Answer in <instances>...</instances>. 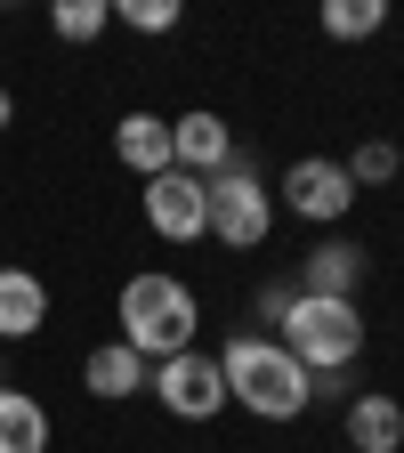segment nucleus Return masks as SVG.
<instances>
[{
    "label": "nucleus",
    "instance_id": "nucleus-10",
    "mask_svg": "<svg viewBox=\"0 0 404 453\" xmlns=\"http://www.w3.org/2000/svg\"><path fill=\"white\" fill-rule=\"evenodd\" d=\"M339 429H348V453H404V405L388 388H356L339 405Z\"/></svg>",
    "mask_w": 404,
    "mask_h": 453
},
{
    "label": "nucleus",
    "instance_id": "nucleus-3",
    "mask_svg": "<svg viewBox=\"0 0 404 453\" xmlns=\"http://www.w3.org/2000/svg\"><path fill=\"white\" fill-rule=\"evenodd\" d=\"M275 340H283V349H292L308 372H356L372 324H364V308H356V300H316V292H292V308H283Z\"/></svg>",
    "mask_w": 404,
    "mask_h": 453
},
{
    "label": "nucleus",
    "instance_id": "nucleus-8",
    "mask_svg": "<svg viewBox=\"0 0 404 453\" xmlns=\"http://www.w3.org/2000/svg\"><path fill=\"white\" fill-rule=\"evenodd\" d=\"M170 154H179L187 179H218V170L235 162V130H226V113H210V105L179 113V122H170Z\"/></svg>",
    "mask_w": 404,
    "mask_h": 453
},
{
    "label": "nucleus",
    "instance_id": "nucleus-5",
    "mask_svg": "<svg viewBox=\"0 0 404 453\" xmlns=\"http://www.w3.org/2000/svg\"><path fill=\"white\" fill-rule=\"evenodd\" d=\"M146 388H154V405H162L170 421H187V429H202V421H218V413H226L218 357H202V349H187V357H162Z\"/></svg>",
    "mask_w": 404,
    "mask_h": 453
},
{
    "label": "nucleus",
    "instance_id": "nucleus-9",
    "mask_svg": "<svg viewBox=\"0 0 404 453\" xmlns=\"http://www.w3.org/2000/svg\"><path fill=\"white\" fill-rule=\"evenodd\" d=\"M372 275V251L364 243H348V235H324L308 259H300V292H316V300H356V283Z\"/></svg>",
    "mask_w": 404,
    "mask_h": 453
},
{
    "label": "nucleus",
    "instance_id": "nucleus-18",
    "mask_svg": "<svg viewBox=\"0 0 404 453\" xmlns=\"http://www.w3.org/2000/svg\"><path fill=\"white\" fill-rule=\"evenodd\" d=\"M113 17L130 33H179V0H113Z\"/></svg>",
    "mask_w": 404,
    "mask_h": 453
},
{
    "label": "nucleus",
    "instance_id": "nucleus-20",
    "mask_svg": "<svg viewBox=\"0 0 404 453\" xmlns=\"http://www.w3.org/2000/svg\"><path fill=\"white\" fill-rule=\"evenodd\" d=\"M9 122H17V97H9V89H0V130H9Z\"/></svg>",
    "mask_w": 404,
    "mask_h": 453
},
{
    "label": "nucleus",
    "instance_id": "nucleus-1",
    "mask_svg": "<svg viewBox=\"0 0 404 453\" xmlns=\"http://www.w3.org/2000/svg\"><path fill=\"white\" fill-rule=\"evenodd\" d=\"M218 380H226V405H243L251 421H275V429L316 405V372L275 332H235L218 349Z\"/></svg>",
    "mask_w": 404,
    "mask_h": 453
},
{
    "label": "nucleus",
    "instance_id": "nucleus-2",
    "mask_svg": "<svg viewBox=\"0 0 404 453\" xmlns=\"http://www.w3.org/2000/svg\"><path fill=\"white\" fill-rule=\"evenodd\" d=\"M122 340L146 357V365H162V357H187L194 349V332H202V300L187 292L170 267H138L130 283H122Z\"/></svg>",
    "mask_w": 404,
    "mask_h": 453
},
{
    "label": "nucleus",
    "instance_id": "nucleus-14",
    "mask_svg": "<svg viewBox=\"0 0 404 453\" xmlns=\"http://www.w3.org/2000/svg\"><path fill=\"white\" fill-rule=\"evenodd\" d=\"M0 453H49V405L33 388H0Z\"/></svg>",
    "mask_w": 404,
    "mask_h": 453
},
{
    "label": "nucleus",
    "instance_id": "nucleus-4",
    "mask_svg": "<svg viewBox=\"0 0 404 453\" xmlns=\"http://www.w3.org/2000/svg\"><path fill=\"white\" fill-rule=\"evenodd\" d=\"M202 235L226 243V251H259L275 235V187L259 179L243 154L226 162L218 179H202Z\"/></svg>",
    "mask_w": 404,
    "mask_h": 453
},
{
    "label": "nucleus",
    "instance_id": "nucleus-19",
    "mask_svg": "<svg viewBox=\"0 0 404 453\" xmlns=\"http://www.w3.org/2000/svg\"><path fill=\"white\" fill-rule=\"evenodd\" d=\"M292 292H300V283H267V292H259V324H267V332L283 324V308H292Z\"/></svg>",
    "mask_w": 404,
    "mask_h": 453
},
{
    "label": "nucleus",
    "instance_id": "nucleus-11",
    "mask_svg": "<svg viewBox=\"0 0 404 453\" xmlns=\"http://www.w3.org/2000/svg\"><path fill=\"white\" fill-rule=\"evenodd\" d=\"M113 162L138 170V179L179 170V154H170V122H162V113H122V122H113Z\"/></svg>",
    "mask_w": 404,
    "mask_h": 453
},
{
    "label": "nucleus",
    "instance_id": "nucleus-21",
    "mask_svg": "<svg viewBox=\"0 0 404 453\" xmlns=\"http://www.w3.org/2000/svg\"><path fill=\"white\" fill-rule=\"evenodd\" d=\"M0 388H9V365H0Z\"/></svg>",
    "mask_w": 404,
    "mask_h": 453
},
{
    "label": "nucleus",
    "instance_id": "nucleus-17",
    "mask_svg": "<svg viewBox=\"0 0 404 453\" xmlns=\"http://www.w3.org/2000/svg\"><path fill=\"white\" fill-rule=\"evenodd\" d=\"M339 170H348V187L364 195V187H388V179H396V170H404V154H396L388 138H364L356 154H339Z\"/></svg>",
    "mask_w": 404,
    "mask_h": 453
},
{
    "label": "nucleus",
    "instance_id": "nucleus-15",
    "mask_svg": "<svg viewBox=\"0 0 404 453\" xmlns=\"http://www.w3.org/2000/svg\"><path fill=\"white\" fill-rule=\"evenodd\" d=\"M324 33L332 41H372V33H388V0H324Z\"/></svg>",
    "mask_w": 404,
    "mask_h": 453
},
{
    "label": "nucleus",
    "instance_id": "nucleus-12",
    "mask_svg": "<svg viewBox=\"0 0 404 453\" xmlns=\"http://www.w3.org/2000/svg\"><path fill=\"white\" fill-rule=\"evenodd\" d=\"M154 380V365L130 349V340H105V349H89V365H81V388L97 396V405H122V396H138Z\"/></svg>",
    "mask_w": 404,
    "mask_h": 453
},
{
    "label": "nucleus",
    "instance_id": "nucleus-6",
    "mask_svg": "<svg viewBox=\"0 0 404 453\" xmlns=\"http://www.w3.org/2000/svg\"><path fill=\"white\" fill-rule=\"evenodd\" d=\"M275 211H292L300 226H339L356 211V187H348V170H339L332 154H300L292 170H283V187H275Z\"/></svg>",
    "mask_w": 404,
    "mask_h": 453
},
{
    "label": "nucleus",
    "instance_id": "nucleus-7",
    "mask_svg": "<svg viewBox=\"0 0 404 453\" xmlns=\"http://www.w3.org/2000/svg\"><path fill=\"white\" fill-rule=\"evenodd\" d=\"M146 226L162 243H194L202 235V179H187V170H162V179H146Z\"/></svg>",
    "mask_w": 404,
    "mask_h": 453
},
{
    "label": "nucleus",
    "instance_id": "nucleus-16",
    "mask_svg": "<svg viewBox=\"0 0 404 453\" xmlns=\"http://www.w3.org/2000/svg\"><path fill=\"white\" fill-rule=\"evenodd\" d=\"M105 25H113V0H57V9H49V33H57V41H73V49L97 41Z\"/></svg>",
    "mask_w": 404,
    "mask_h": 453
},
{
    "label": "nucleus",
    "instance_id": "nucleus-13",
    "mask_svg": "<svg viewBox=\"0 0 404 453\" xmlns=\"http://www.w3.org/2000/svg\"><path fill=\"white\" fill-rule=\"evenodd\" d=\"M49 324V283L33 267H0V340H33Z\"/></svg>",
    "mask_w": 404,
    "mask_h": 453
}]
</instances>
